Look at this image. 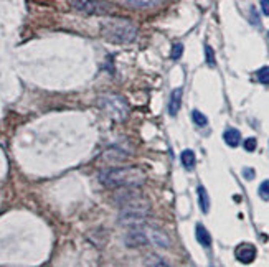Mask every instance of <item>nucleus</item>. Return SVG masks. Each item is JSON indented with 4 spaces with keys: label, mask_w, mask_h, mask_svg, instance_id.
Masks as SVG:
<instances>
[{
    "label": "nucleus",
    "mask_w": 269,
    "mask_h": 267,
    "mask_svg": "<svg viewBox=\"0 0 269 267\" xmlns=\"http://www.w3.org/2000/svg\"><path fill=\"white\" fill-rule=\"evenodd\" d=\"M205 58H207V64L208 66H215V53H213V48L210 47V45H207L205 47Z\"/></svg>",
    "instance_id": "17"
},
{
    "label": "nucleus",
    "mask_w": 269,
    "mask_h": 267,
    "mask_svg": "<svg viewBox=\"0 0 269 267\" xmlns=\"http://www.w3.org/2000/svg\"><path fill=\"white\" fill-rule=\"evenodd\" d=\"M223 139L230 147H238L241 142V134L239 131H236V129H228V131L223 134Z\"/></svg>",
    "instance_id": "12"
},
{
    "label": "nucleus",
    "mask_w": 269,
    "mask_h": 267,
    "mask_svg": "<svg viewBox=\"0 0 269 267\" xmlns=\"http://www.w3.org/2000/svg\"><path fill=\"white\" fill-rule=\"evenodd\" d=\"M235 256L241 264H251L256 259V247L253 244H239L235 251Z\"/></svg>",
    "instance_id": "7"
},
{
    "label": "nucleus",
    "mask_w": 269,
    "mask_h": 267,
    "mask_svg": "<svg viewBox=\"0 0 269 267\" xmlns=\"http://www.w3.org/2000/svg\"><path fill=\"white\" fill-rule=\"evenodd\" d=\"M118 203L120 206V223L124 224L139 223V221L146 218V214L150 210L147 198H144L141 193H137L136 188H127V191H124L118 198Z\"/></svg>",
    "instance_id": "2"
},
{
    "label": "nucleus",
    "mask_w": 269,
    "mask_h": 267,
    "mask_svg": "<svg viewBox=\"0 0 269 267\" xmlns=\"http://www.w3.org/2000/svg\"><path fill=\"white\" fill-rule=\"evenodd\" d=\"M97 178L106 188H137L146 182V173L139 167H116L101 172Z\"/></svg>",
    "instance_id": "1"
},
{
    "label": "nucleus",
    "mask_w": 269,
    "mask_h": 267,
    "mask_svg": "<svg viewBox=\"0 0 269 267\" xmlns=\"http://www.w3.org/2000/svg\"><path fill=\"white\" fill-rule=\"evenodd\" d=\"M99 106L106 110V114L114 119H124L127 116V104L120 96L116 94H109V96H103L99 99Z\"/></svg>",
    "instance_id": "5"
},
{
    "label": "nucleus",
    "mask_w": 269,
    "mask_h": 267,
    "mask_svg": "<svg viewBox=\"0 0 269 267\" xmlns=\"http://www.w3.org/2000/svg\"><path fill=\"white\" fill-rule=\"evenodd\" d=\"M69 7L86 15H111L114 7L106 0H68Z\"/></svg>",
    "instance_id": "4"
},
{
    "label": "nucleus",
    "mask_w": 269,
    "mask_h": 267,
    "mask_svg": "<svg viewBox=\"0 0 269 267\" xmlns=\"http://www.w3.org/2000/svg\"><path fill=\"white\" fill-rule=\"evenodd\" d=\"M256 78L261 84H269V66H264L261 70H258Z\"/></svg>",
    "instance_id": "16"
},
{
    "label": "nucleus",
    "mask_w": 269,
    "mask_h": 267,
    "mask_svg": "<svg viewBox=\"0 0 269 267\" xmlns=\"http://www.w3.org/2000/svg\"><path fill=\"white\" fill-rule=\"evenodd\" d=\"M101 35L111 43L127 45L137 36V27L126 18H113L101 25Z\"/></svg>",
    "instance_id": "3"
},
{
    "label": "nucleus",
    "mask_w": 269,
    "mask_h": 267,
    "mask_svg": "<svg viewBox=\"0 0 269 267\" xmlns=\"http://www.w3.org/2000/svg\"><path fill=\"white\" fill-rule=\"evenodd\" d=\"M129 7L134 8H150L155 5H160L164 0H124Z\"/></svg>",
    "instance_id": "11"
},
{
    "label": "nucleus",
    "mask_w": 269,
    "mask_h": 267,
    "mask_svg": "<svg viewBox=\"0 0 269 267\" xmlns=\"http://www.w3.org/2000/svg\"><path fill=\"white\" fill-rule=\"evenodd\" d=\"M182 94H183V91H182V87H177V89H174L172 91V94H170V101H169V114L172 117L177 116V112L180 110V106H182Z\"/></svg>",
    "instance_id": "9"
},
{
    "label": "nucleus",
    "mask_w": 269,
    "mask_h": 267,
    "mask_svg": "<svg viewBox=\"0 0 269 267\" xmlns=\"http://www.w3.org/2000/svg\"><path fill=\"white\" fill-rule=\"evenodd\" d=\"M192 119H193V122L197 124L198 127H205L207 124H208V119H207L205 114H202L200 110H197V109H195L193 112H192Z\"/></svg>",
    "instance_id": "15"
},
{
    "label": "nucleus",
    "mask_w": 269,
    "mask_h": 267,
    "mask_svg": "<svg viewBox=\"0 0 269 267\" xmlns=\"http://www.w3.org/2000/svg\"><path fill=\"white\" fill-rule=\"evenodd\" d=\"M256 145H258V142L254 137H249V139L244 140V150L246 152H254L256 150Z\"/></svg>",
    "instance_id": "19"
},
{
    "label": "nucleus",
    "mask_w": 269,
    "mask_h": 267,
    "mask_svg": "<svg viewBox=\"0 0 269 267\" xmlns=\"http://www.w3.org/2000/svg\"><path fill=\"white\" fill-rule=\"evenodd\" d=\"M182 54H183V45L182 43L174 45V48H172V58L174 59H180V58H182Z\"/></svg>",
    "instance_id": "20"
},
{
    "label": "nucleus",
    "mask_w": 269,
    "mask_h": 267,
    "mask_svg": "<svg viewBox=\"0 0 269 267\" xmlns=\"http://www.w3.org/2000/svg\"><path fill=\"white\" fill-rule=\"evenodd\" d=\"M198 203H200V208L203 213H208L210 211V198H208V193L205 190V187H198Z\"/></svg>",
    "instance_id": "13"
},
{
    "label": "nucleus",
    "mask_w": 269,
    "mask_h": 267,
    "mask_svg": "<svg viewBox=\"0 0 269 267\" xmlns=\"http://www.w3.org/2000/svg\"><path fill=\"white\" fill-rule=\"evenodd\" d=\"M180 160H182V165L187 170H193L195 167V162H197V159H195V152L193 150H183L182 155H180Z\"/></svg>",
    "instance_id": "14"
},
{
    "label": "nucleus",
    "mask_w": 269,
    "mask_h": 267,
    "mask_svg": "<svg viewBox=\"0 0 269 267\" xmlns=\"http://www.w3.org/2000/svg\"><path fill=\"white\" fill-rule=\"evenodd\" d=\"M147 233V236H149V241L154 242L155 246L159 247H170V239L167 236L165 231H162L159 228H152V226H147L144 228Z\"/></svg>",
    "instance_id": "8"
},
{
    "label": "nucleus",
    "mask_w": 269,
    "mask_h": 267,
    "mask_svg": "<svg viewBox=\"0 0 269 267\" xmlns=\"http://www.w3.org/2000/svg\"><path fill=\"white\" fill-rule=\"evenodd\" d=\"M150 257H152V259H157L155 256H150ZM147 264H159V266H165L167 262H165V261H147Z\"/></svg>",
    "instance_id": "23"
},
{
    "label": "nucleus",
    "mask_w": 269,
    "mask_h": 267,
    "mask_svg": "<svg viewBox=\"0 0 269 267\" xmlns=\"http://www.w3.org/2000/svg\"><path fill=\"white\" fill-rule=\"evenodd\" d=\"M124 241H126L127 247H141V246H146L147 242H150L146 229H132V231L127 233Z\"/></svg>",
    "instance_id": "6"
},
{
    "label": "nucleus",
    "mask_w": 269,
    "mask_h": 267,
    "mask_svg": "<svg viewBox=\"0 0 269 267\" xmlns=\"http://www.w3.org/2000/svg\"><path fill=\"white\" fill-rule=\"evenodd\" d=\"M259 196L263 200H269V180H264L261 185H259Z\"/></svg>",
    "instance_id": "18"
},
{
    "label": "nucleus",
    "mask_w": 269,
    "mask_h": 267,
    "mask_svg": "<svg viewBox=\"0 0 269 267\" xmlns=\"http://www.w3.org/2000/svg\"><path fill=\"white\" fill-rule=\"evenodd\" d=\"M243 177L246 178V180H253L254 178V170L253 168H244L243 170Z\"/></svg>",
    "instance_id": "21"
},
{
    "label": "nucleus",
    "mask_w": 269,
    "mask_h": 267,
    "mask_svg": "<svg viewBox=\"0 0 269 267\" xmlns=\"http://www.w3.org/2000/svg\"><path fill=\"white\" fill-rule=\"evenodd\" d=\"M195 236H197V241L200 242L203 247L211 246V236L203 224H197V228H195Z\"/></svg>",
    "instance_id": "10"
},
{
    "label": "nucleus",
    "mask_w": 269,
    "mask_h": 267,
    "mask_svg": "<svg viewBox=\"0 0 269 267\" xmlns=\"http://www.w3.org/2000/svg\"><path fill=\"white\" fill-rule=\"evenodd\" d=\"M261 10L266 17H269V0H261Z\"/></svg>",
    "instance_id": "22"
}]
</instances>
